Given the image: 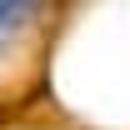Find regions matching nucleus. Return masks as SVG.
I'll use <instances>...</instances> for the list:
<instances>
[{
	"label": "nucleus",
	"mask_w": 130,
	"mask_h": 130,
	"mask_svg": "<svg viewBox=\"0 0 130 130\" xmlns=\"http://www.w3.org/2000/svg\"><path fill=\"white\" fill-rule=\"evenodd\" d=\"M25 20H35V5H15V0H0V40L15 35Z\"/></svg>",
	"instance_id": "f257e3e1"
}]
</instances>
